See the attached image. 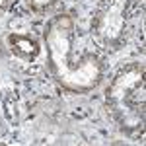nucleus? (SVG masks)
<instances>
[{"label": "nucleus", "mask_w": 146, "mask_h": 146, "mask_svg": "<svg viewBox=\"0 0 146 146\" xmlns=\"http://www.w3.org/2000/svg\"><path fill=\"white\" fill-rule=\"evenodd\" d=\"M74 18L58 14L51 18L43 29L47 49V66L58 86L72 94H88L103 80V64L96 53L74 56Z\"/></svg>", "instance_id": "obj_1"}, {"label": "nucleus", "mask_w": 146, "mask_h": 146, "mask_svg": "<svg viewBox=\"0 0 146 146\" xmlns=\"http://www.w3.org/2000/svg\"><path fill=\"white\" fill-rule=\"evenodd\" d=\"M146 68L142 62H127L111 78L105 92V105L115 125L123 133H138L144 129L146 117Z\"/></svg>", "instance_id": "obj_2"}, {"label": "nucleus", "mask_w": 146, "mask_h": 146, "mask_svg": "<svg viewBox=\"0 0 146 146\" xmlns=\"http://www.w3.org/2000/svg\"><path fill=\"white\" fill-rule=\"evenodd\" d=\"M135 0H107L100 10L94 29L105 47H117L123 41L129 12Z\"/></svg>", "instance_id": "obj_3"}, {"label": "nucleus", "mask_w": 146, "mask_h": 146, "mask_svg": "<svg viewBox=\"0 0 146 146\" xmlns=\"http://www.w3.org/2000/svg\"><path fill=\"white\" fill-rule=\"evenodd\" d=\"M6 47L14 56L22 58V60H27L31 62L37 58L39 51H41V45L39 41L31 37V35H25V33H8L6 37Z\"/></svg>", "instance_id": "obj_4"}, {"label": "nucleus", "mask_w": 146, "mask_h": 146, "mask_svg": "<svg viewBox=\"0 0 146 146\" xmlns=\"http://www.w3.org/2000/svg\"><path fill=\"white\" fill-rule=\"evenodd\" d=\"M56 2L58 0H27L29 8L33 12H47V10H51Z\"/></svg>", "instance_id": "obj_5"}, {"label": "nucleus", "mask_w": 146, "mask_h": 146, "mask_svg": "<svg viewBox=\"0 0 146 146\" xmlns=\"http://www.w3.org/2000/svg\"><path fill=\"white\" fill-rule=\"evenodd\" d=\"M10 4H12V0H0V14H4V12L8 10Z\"/></svg>", "instance_id": "obj_6"}, {"label": "nucleus", "mask_w": 146, "mask_h": 146, "mask_svg": "<svg viewBox=\"0 0 146 146\" xmlns=\"http://www.w3.org/2000/svg\"><path fill=\"white\" fill-rule=\"evenodd\" d=\"M4 131V123H2V119H0V133Z\"/></svg>", "instance_id": "obj_7"}]
</instances>
